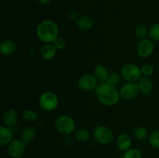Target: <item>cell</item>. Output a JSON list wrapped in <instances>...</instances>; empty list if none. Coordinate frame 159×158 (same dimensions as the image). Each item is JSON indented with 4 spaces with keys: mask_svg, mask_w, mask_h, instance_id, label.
Wrapping results in <instances>:
<instances>
[{
    "mask_svg": "<svg viewBox=\"0 0 159 158\" xmlns=\"http://www.w3.org/2000/svg\"><path fill=\"white\" fill-rule=\"evenodd\" d=\"M95 91L98 100L107 106L116 105L121 98L120 90L116 88V85H113L108 82H103L98 85Z\"/></svg>",
    "mask_w": 159,
    "mask_h": 158,
    "instance_id": "6da1fadb",
    "label": "cell"
},
{
    "mask_svg": "<svg viewBox=\"0 0 159 158\" xmlns=\"http://www.w3.org/2000/svg\"><path fill=\"white\" fill-rule=\"evenodd\" d=\"M36 33L39 40L44 43H53L59 37V27L53 20H45L39 23Z\"/></svg>",
    "mask_w": 159,
    "mask_h": 158,
    "instance_id": "7a4b0ae2",
    "label": "cell"
},
{
    "mask_svg": "<svg viewBox=\"0 0 159 158\" xmlns=\"http://www.w3.org/2000/svg\"><path fill=\"white\" fill-rule=\"evenodd\" d=\"M54 127L59 133L65 136H68L75 129V121L71 116L61 115L54 121Z\"/></svg>",
    "mask_w": 159,
    "mask_h": 158,
    "instance_id": "3957f363",
    "label": "cell"
},
{
    "mask_svg": "<svg viewBox=\"0 0 159 158\" xmlns=\"http://www.w3.org/2000/svg\"><path fill=\"white\" fill-rule=\"evenodd\" d=\"M39 104L42 109L44 111L52 112L58 106L59 100L55 93L47 91L40 94L39 98Z\"/></svg>",
    "mask_w": 159,
    "mask_h": 158,
    "instance_id": "277c9868",
    "label": "cell"
},
{
    "mask_svg": "<svg viewBox=\"0 0 159 158\" xmlns=\"http://www.w3.org/2000/svg\"><path fill=\"white\" fill-rule=\"evenodd\" d=\"M121 76L128 82H138L142 77L140 67L133 63L126 64L121 68Z\"/></svg>",
    "mask_w": 159,
    "mask_h": 158,
    "instance_id": "5b68a950",
    "label": "cell"
},
{
    "mask_svg": "<svg viewBox=\"0 0 159 158\" xmlns=\"http://www.w3.org/2000/svg\"><path fill=\"white\" fill-rule=\"evenodd\" d=\"M93 137L98 143L102 144H109L113 140L114 134L109 127L106 125H99L93 131Z\"/></svg>",
    "mask_w": 159,
    "mask_h": 158,
    "instance_id": "8992f818",
    "label": "cell"
},
{
    "mask_svg": "<svg viewBox=\"0 0 159 158\" xmlns=\"http://www.w3.org/2000/svg\"><path fill=\"white\" fill-rule=\"evenodd\" d=\"M139 88L137 82H128L121 86L120 89V97L125 100H132L138 96Z\"/></svg>",
    "mask_w": 159,
    "mask_h": 158,
    "instance_id": "52a82bcc",
    "label": "cell"
},
{
    "mask_svg": "<svg viewBox=\"0 0 159 158\" xmlns=\"http://www.w3.org/2000/svg\"><path fill=\"white\" fill-rule=\"evenodd\" d=\"M155 50V44L151 39L144 38L140 40L137 46L138 54L142 58H148L151 57Z\"/></svg>",
    "mask_w": 159,
    "mask_h": 158,
    "instance_id": "ba28073f",
    "label": "cell"
},
{
    "mask_svg": "<svg viewBox=\"0 0 159 158\" xmlns=\"http://www.w3.org/2000/svg\"><path fill=\"white\" fill-rule=\"evenodd\" d=\"M98 81L93 74H85L81 76L78 80V86L85 91H92L96 90Z\"/></svg>",
    "mask_w": 159,
    "mask_h": 158,
    "instance_id": "9c48e42d",
    "label": "cell"
},
{
    "mask_svg": "<svg viewBox=\"0 0 159 158\" xmlns=\"http://www.w3.org/2000/svg\"><path fill=\"white\" fill-rule=\"evenodd\" d=\"M26 144L23 140L13 139L8 145V153L12 158H20L25 153Z\"/></svg>",
    "mask_w": 159,
    "mask_h": 158,
    "instance_id": "30bf717a",
    "label": "cell"
},
{
    "mask_svg": "<svg viewBox=\"0 0 159 158\" xmlns=\"http://www.w3.org/2000/svg\"><path fill=\"white\" fill-rule=\"evenodd\" d=\"M2 120L4 125L12 128V127L15 126L18 122V113L13 108H9V109L6 110L3 114Z\"/></svg>",
    "mask_w": 159,
    "mask_h": 158,
    "instance_id": "8fae6325",
    "label": "cell"
},
{
    "mask_svg": "<svg viewBox=\"0 0 159 158\" xmlns=\"http://www.w3.org/2000/svg\"><path fill=\"white\" fill-rule=\"evenodd\" d=\"M57 51V50L54 45V43H47L41 46L40 53L42 58L47 60H50L55 57Z\"/></svg>",
    "mask_w": 159,
    "mask_h": 158,
    "instance_id": "7c38bea8",
    "label": "cell"
},
{
    "mask_svg": "<svg viewBox=\"0 0 159 158\" xmlns=\"http://www.w3.org/2000/svg\"><path fill=\"white\" fill-rule=\"evenodd\" d=\"M13 133L11 128L2 125L0 127V145L2 147L8 146L13 140Z\"/></svg>",
    "mask_w": 159,
    "mask_h": 158,
    "instance_id": "4fadbf2b",
    "label": "cell"
},
{
    "mask_svg": "<svg viewBox=\"0 0 159 158\" xmlns=\"http://www.w3.org/2000/svg\"><path fill=\"white\" fill-rule=\"evenodd\" d=\"M139 91L143 94H150L154 88V83L149 77L142 76L138 82Z\"/></svg>",
    "mask_w": 159,
    "mask_h": 158,
    "instance_id": "5bb4252c",
    "label": "cell"
},
{
    "mask_svg": "<svg viewBox=\"0 0 159 158\" xmlns=\"http://www.w3.org/2000/svg\"><path fill=\"white\" fill-rule=\"evenodd\" d=\"M93 75L95 76L98 81L103 83V82L107 81L110 72L105 65L97 64L93 69Z\"/></svg>",
    "mask_w": 159,
    "mask_h": 158,
    "instance_id": "9a60e30c",
    "label": "cell"
},
{
    "mask_svg": "<svg viewBox=\"0 0 159 158\" xmlns=\"http://www.w3.org/2000/svg\"><path fill=\"white\" fill-rule=\"evenodd\" d=\"M16 45L15 42L11 40H5L0 43V52L3 56H11L15 53Z\"/></svg>",
    "mask_w": 159,
    "mask_h": 158,
    "instance_id": "2e32d148",
    "label": "cell"
},
{
    "mask_svg": "<svg viewBox=\"0 0 159 158\" xmlns=\"http://www.w3.org/2000/svg\"><path fill=\"white\" fill-rule=\"evenodd\" d=\"M93 20L89 15H82L76 20V27L82 31L89 30L93 26Z\"/></svg>",
    "mask_w": 159,
    "mask_h": 158,
    "instance_id": "e0dca14e",
    "label": "cell"
},
{
    "mask_svg": "<svg viewBox=\"0 0 159 158\" xmlns=\"http://www.w3.org/2000/svg\"><path fill=\"white\" fill-rule=\"evenodd\" d=\"M131 138L126 133L120 134L116 139V146L122 151H126L131 147Z\"/></svg>",
    "mask_w": 159,
    "mask_h": 158,
    "instance_id": "ac0fdd59",
    "label": "cell"
},
{
    "mask_svg": "<svg viewBox=\"0 0 159 158\" xmlns=\"http://www.w3.org/2000/svg\"><path fill=\"white\" fill-rule=\"evenodd\" d=\"M22 140L27 145L30 143L36 137V130L34 127L27 126L23 129L21 134Z\"/></svg>",
    "mask_w": 159,
    "mask_h": 158,
    "instance_id": "d6986e66",
    "label": "cell"
},
{
    "mask_svg": "<svg viewBox=\"0 0 159 158\" xmlns=\"http://www.w3.org/2000/svg\"><path fill=\"white\" fill-rule=\"evenodd\" d=\"M75 138L80 142H85L88 141L91 137V133L89 130L85 128H80L78 129L75 133Z\"/></svg>",
    "mask_w": 159,
    "mask_h": 158,
    "instance_id": "ffe728a7",
    "label": "cell"
},
{
    "mask_svg": "<svg viewBox=\"0 0 159 158\" xmlns=\"http://www.w3.org/2000/svg\"><path fill=\"white\" fill-rule=\"evenodd\" d=\"M122 158H142V153L139 149L131 148L124 151Z\"/></svg>",
    "mask_w": 159,
    "mask_h": 158,
    "instance_id": "44dd1931",
    "label": "cell"
},
{
    "mask_svg": "<svg viewBox=\"0 0 159 158\" xmlns=\"http://www.w3.org/2000/svg\"><path fill=\"white\" fill-rule=\"evenodd\" d=\"M134 136L136 139L143 140L148 136V131L144 126H138L134 131Z\"/></svg>",
    "mask_w": 159,
    "mask_h": 158,
    "instance_id": "7402d4cb",
    "label": "cell"
},
{
    "mask_svg": "<svg viewBox=\"0 0 159 158\" xmlns=\"http://www.w3.org/2000/svg\"><path fill=\"white\" fill-rule=\"evenodd\" d=\"M134 33L135 36H136L138 38L142 40V39L145 38V37H147L148 34V29H147V27H146L144 25L138 24V26L135 27Z\"/></svg>",
    "mask_w": 159,
    "mask_h": 158,
    "instance_id": "603a6c76",
    "label": "cell"
},
{
    "mask_svg": "<svg viewBox=\"0 0 159 158\" xmlns=\"http://www.w3.org/2000/svg\"><path fill=\"white\" fill-rule=\"evenodd\" d=\"M148 35L153 41H159V23H155L149 28Z\"/></svg>",
    "mask_w": 159,
    "mask_h": 158,
    "instance_id": "cb8c5ba5",
    "label": "cell"
},
{
    "mask_svg": "<svg viewBox=\"0 0 159 158\" xmlns=\"http://www.w3.org/2000/svg\"><path fill=\"white\" fill-rule=\"evenodd\" d=\"M22 117L24 120L27 121V122H34L38 119V115L36 112L33 111V110L26 109L23 111Z\"/></svg>",
    "mask_w": 159,
    "mask_h": 158,
    "instance_id": "d4e9b609",
    "label": "cell"
},
{
    "mask_svg": "<svg viewBox=\"0 0 159 158\" xmlns=\"http://www.w3.org/2000/svg\"><path fill=\"white\" fill-rule=\"evenodd\" d=\"M148 142L153 148L159 149V130H155L149 135Z\"/></svg>",
    "mask_w": 159,
    "mask_h": 158,
    "instance_id": "484cf974",
    "label": "cell"
},
{
    "mask_svg": "<svg viewBox=\"0 0 159 158\" xmlns=\"http://www.w3.org/2000/svg\"><path fill=\"white\" fill-rule=\"evenodd\" d=\"M141 73H142V76H145V77H150L155 72V68L154 66L151 64H145L143 65L141 68Z\"/></svg>",
    "mask_w": 159,
    "mask_h": 158,
    "instance_id": "4316f807",
    "label": "cell"
},
{
    "mask_svg": "<svg viewBox=\"0 0 159 158\" xmlns=\"http://www.w3.org/2000/svg\"><path fill=\"white\" fill-rule=\"evenodd\" d=\"M120 81V76L118 73L116 72H112L110 73V75H109L108 79H107V81L108 83L111 84L113 85H116Z\"/></svg>",
    "mask_w": 159,
    "mask_h": 158,
    "instance_id": "83f0119b",
    "label": "cell"
},
{
    "mask_svg": "<svg viewBox=\"0 0 159 158\" xmlns=\"http://www.w3.org/2000/svg\"><path fill=\"white\" fill-rule=\"evenodd\" d=\"M54 45L55 46V47L57 48V50H64L66 47V41L64 38L62 37H58L54 42H53Z\"/></svg>",
    "mask_w": 159,
    "mask_h": 158,
    "instance_id": "f1b7e54d",
    "label": "cell"
},
{
    "mask_svg": "<svg viewBox=\"0 0 159 158\" xmlns=\"http://www.w3.org/2000/svg\"><path fill=\"white\" fill-rule=\"evenodd\" d=\"M68 16L70 20H77L79 19V14H78L77 11L75 10V9H70L68 12Z\"/></svg>",
    "mask_w": 159,
    "mask_h": 158,
    "instance_id": "f546056e",
    "label": "cell"
},
{
    "mask_svg": "<svg viewBox=\"0 0 159 158\" xmlns=\"http://www.w3.org/2000/svg\"><path fill=\"white\" fill-rule=\"evenodd\" d=\"M39 2L43 6H48L50 2H51V0H38Z\"/></svg>",
    "mask_w": 159,
    "mask_h": 158,
    "instance_id": "4dcf8cb0",
    "label": "cell"
},
{
    "mask_svg": "<svg viewBox=\"0 0 159 158\" xmlns=\"http://www.w3.org/2000/svg\"><path fill=\"white\" fill-rule=\"evenodd\" d=\"M27 1H29V0H27Z\"/></svg>",
    "mask_w": 159,
    "mask_h": 158,
    "instance_id": "1f68e13d",
    "label": "cell"
}]
</instances>
